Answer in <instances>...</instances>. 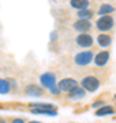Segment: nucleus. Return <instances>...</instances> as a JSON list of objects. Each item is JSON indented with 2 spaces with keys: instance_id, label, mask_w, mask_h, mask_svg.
I'll return each instance as SVG.
<instances>
[{
  "instance_id": "423d86ee",
  "label": "nucleus",
  "mask_w": 116,
  "mask_h": 123,
  "mask_svg": "<svg viewBox=\"0 0 116 123\" xmlns=\"http://www.w3.org/2000/svg\"><path fill=\"white\" fill-rule=\"evenodd\" d=\"M76 45H79L82 48H90L93 45V37L87 33H81L78 37L75 38Z\"/></svg>"
},
{
  "instance_id": "dca6fc26",
  "label": "nucleus",
  "mask_w": 116,
  "mask_h": 123,
  "mask_svg": "<svg viewBox=\"0 0 116 123\" xmlns=\"http://www.w3.org/2000/svg\"><path fill=\"white\" fill-rule=\"evenodd\" d=\"M115 11V8L112 7L111 4H103L100 8H98V14L103 17V15H109V14H112Z\"/></svg>"
},
{
  "instance_id": "7ed1b4c3",
  "label": "nucleus",
  "mask_w": 116,
  "mask_h": 123,
  "mask_svg": "<svg viewBox=\"0 0 116 123\" xmlns=\"http://www.w3.org/2000/svg\"><path fill=\"white\" fill-rule=\"evenodd\" d=\"M58 88L60 89V92L70 93L71 90H74L75 88H78V81L74 78H64L58 84Z\"/></svg>"
},
{
  "instance_id": "6e6552de",
  "label": "nucleus",
  "mask_w": 116,
  "mask_h": 123,
  "mask_svg": "<svg viewBox=\"0 0 116 123\" xmlns=\"http://www.w3.org/2000/svg\"><path fill=\"white\" fill-rule=\"evenodd\" d=\"M26 94L30 97H40V96H44V88H41L38 85H29L26 86Z\"/></svg>"
},
{
  "instance_id": "f3484780",
  "label": "nucleus",
  "mask_w": 116,
  "mask_h": 123,
  "mask_svg": "<svg viewBox=\"0 0 116 123\" xmlns=\"http://www.w3.org/2000/svg\"><path fill=\"white\" fill-rule=\"evenodd\" d=\"M10 92V85L7 79L0 78V94H7Z\"/></svg>"
},
{
  "instance_id": "6ab92c4d",
  "label": "nucleus",
  "mask_w": 116,
  "mask_h": 123,
  "mask_svg": "<svg viewBox=\"0 0 116 123\" xmlns=\"http://www.w3.org/2000/svg\"><path fill=\"white\" fill-rule=\"evenodd\" d=\"M10 123H25V119H22V118H12Z\"/></svg>"
},
{
  "instance_id": "9d476101",
  "label": "nucleus",
  "mask_w": 116,
  "mask_h": 123,
  "mask_svg": "<svg viewBox=\"0 0 116 123\" xmlns=\"http://www.w3.org/2000/svg\"><path fill=\"white\" fill-rule=\"evenodd\" d=\"M85 94H86L85 90L78 86V88H75L74 90H71V92L68 93V98L71 101H78V100H82L85 97Z\"/></svg>"
},
{
  "instance_id": "a211bd4d",
  "label": "nucleus",
  "mask_w": 116,
  "mask_h": 123,
  "mask_svg": "<svg viewBox=\"0 0 116 123\" xmlns=\"http://www.w3.org/2000/svg\"><path fill=\"white\" fill-rule=\"evenodd\" d=\"M51 92H52V94H59L60 93V89L58 88V85H55V86H52V88L49 89Z\"/></svg>"
},
{
  "instance_id": "f03ea898",
  "label": "nucleus",
  "mask_w": 116,
  "mask_h": 123,
  "mask_svg": "<svg viewBox=\"0 0 116 123\" xmlns=\"http://www.w3.org/2000/svg\"><path fill=\"white\" fill-rule=\"evenodd\" d=\"M94 57V52L93 51H82V52L76 53L75 56H74V63H75L76 66L79 67H83V66H87L92 63Z\"/></svg>"
},
{
  "instance_id": "412c9836",
  "label": "nucleus",
  "mask_w": 116,
  "mask_h": 123,
  "mask_svg": "<svg viewBox=\"0 0 116 123\" xmlns=\"http://www.w3.org/2000/svg\"><path fill=\"white\" fill-rule=\"evenodd\" d=\"M27 123H41V122H37V120H31V122H27Z\"/></svg>"
},
{
  "instance_id": "2eb2a0df",
  "label": "nucleus",
  "mask_w": 116,
  "mask_h": 123,
  "mask_svg": "<svg viewBox=\"0 0 116 123\" xmlns=\"http://www.w3.org/2000/svg\"><path fill=\"white\" fill-rule=\"evenodd\" d=\"M93 17V11H90V10L85 8V10H79L78 11V18L79 19H85V21H90Z\"/></svg>"
},
{
  "instance_id": "4468645a",
  "label": "nucleus",
  "mask_w": 116,
  "mask_h": 123,
  "mask_svg": "<svg viewBox=\"0 0 116 123\" xmlns=\"http://www.w3.org/2000/svg\"><path fill=\"white\" fill-rule=\"evenodd\" d=\"M31 108H38V110H44V111H56V107L52 104H45V103H36L31 104Z\"/></svg>"
},
{
  "instance_id": "aec40b11",
  "label": "nucleus",
  "mask_w": 116,
  "mask_h": 123,
  "mask_svg": "<svg viewBox=\"0 0 116 123\" xmlns=\"http://www.w3.org/2000/svg\"><path fill=\"white\" fill-rule=\"evenodd\" d=\"M0 123H7V120L4 118H0Z\"/></svg>"
},
{
  "instance_id": "ddd939ff",
  "label": "nucleus",
  "mask_w": 116,
  "mask_h": 123,
  "mask_svg": "<svg viewBox=\"0 0 116 123\" xmlns=\"http://www.w3.org/2000/svg\"><path fill=\"white\" fill-rule=\"evenodd\" d=\"M71 6L76 10H85L89 6V0H71Z\"/></svg>"
},
{
  "instance_id": "f8f14e48",
  "label": "nucleus",
  "mask_w": 116,
  "mask_h": 123,
  "mask_svg": "<svg viewBox=\"0 0 116 123\" xmlns=\"http://www.w3.org/2000/svg\"><path fill=\"white\" fill-rule=\"evenodd\" d=\"M112 114H115V107L112 105H103L96 111V115H98V116H105V115H112Z\"/></svg>"
},
{
  "instance_id": "9b49d317",
  "label": "nucleus",
  "mask_w": 116,
  "mask_h": 123,
  "mask_svg": "<svg viewBox=\"0 0 116 123\" xmlns=\"http://www.w3.org/2000/svg\"><path fill=\"white\" fill-rule=\"evenodd\" d=\"M112 43V37L107 33H101V34H98L97 37V44L101 47V48H108Z\"/></svg>"
},
{
  "instance_id": "4be33fe9",
  "label": "nucleus",
  "mask_w": 116,
  "mask_h": 123,
  "mask_svg": "<svg viewBox=\"0 0 116 123\" xmlns=\"http://www.w3.org/2000/svg\"><path fill=\"white\" fill-rule=\"evenodd\" d=\"M115 98H116V94H115Z\"/></svg>"
},
{
  "instance_id": "f257e3e1",
  "label": "nucleus",
  "mask_w": 116,
  "mask_h": 123,
  "mask_svg": "<svg viewBox=\"0 0 116 123\" xmlns=\"http://www.w3.org/2000/svg\"><path fill=\"white\" fill-rule=\"evenodd\" d=\"M81 88L83 89L85 92L93 93L100 88V79H98L97 77H93V75L83 77L82 81H81Z\"/></svg>"
},
{
  "instance_id": "39448f33",
  "label": "nucleus",
  "mask_w": 116,
  "mask_h": 123,
  "mask_svg": "<svg viewBox=\"0 0 116 123\" xmlns=\"http://www.w3.org/2000/svg\"><path fill=\"white\" fill-rule=\"evenodd\" d=\"M40 82L42 85V88H48L51 89L52 86L56 85V75L53 73H44L40 77Z\"/></svg>"
},
{
  "instance_id": "20e7f679",
  "label": "nucleus",
  "mask_w": 116,
  "mask_h": 123,
  "mask_svg": "<svg viewBox=\"0 0 116 123\" xmlns=\"http://www.w3.org/2000/svg\"><path fill=\"white\" fill-rule=\"evenodd\" d=\"M113 27V18L111 15H103L97 19V29L101 31H108Z\"/></svg>"
},
{
  "instance_id": "1a4fd4ad",
  "label": "nucleus",
  "mask_w": 116,
  "mask_h": 123,
  "mask_svg": "<svg viewBox=\"0 0 116 123\" xmlns=\"http://www.w3.org/2000/svg\"><path fill=\"white\" fill-rule=\"evenodd\" d=\"M92 27V22L90 21H85V19H79L74 23V29L79 33H86V31L90 30Z\"/></svg>"
},
{
  "instance_id": "0eeeda50",
  "label": "nucleus",
  "mask_w": 116,
  "mask_h": 123,
  "mask_svg": "<svg viewBox=\"0 0 116 123\" xmlns=\"http://www.w3.org/2000/svg\"><path fill=\"white\" fill-rule=\"evenodd\" d=\"M94 64L97 67H104L109 60V52L108 51H101V52H97V55L93 57Z\"/></svg>"
}]
</instances>
